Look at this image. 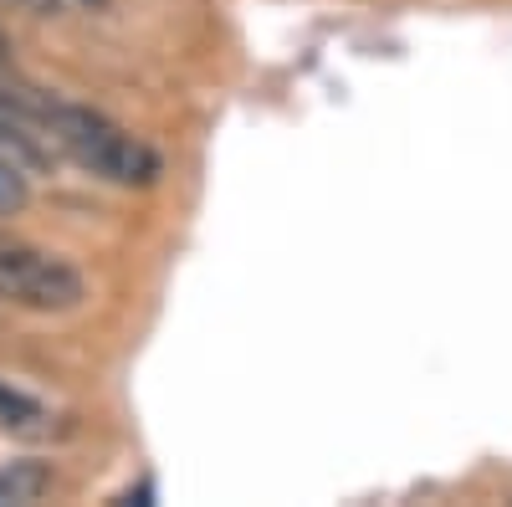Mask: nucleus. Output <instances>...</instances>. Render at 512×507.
<instances>
[{"label": "nucleus", "mask_w": 512, "mask_h": 507, "mask_svg": "<svg viewBox=\"0 0 512 507\" xmlns=\"http://www.w3.org/2000/svg\"><path fill=\"white\" fill-rule=\"evenodd\" d=\"M0 67H11V41H6V31H0Z\"/></svg>", "instance_id": "obj_7"}, {"label": "nucleus", "mask_w": 512, "mask_h": 507, "mask_svg": "<svg viewBox=\"0 0 512 507\" xmlns=\"http://www.w3.org/2000/svg\"><path fill=\"white\" fill-rule=\"evenodd\" d=\"M21 103L36 118V129L47 134V144L62 149L77 169H88V175L123 185V190H144L164 175V159L139 134H128L123 123H113L108 113L67 103V98L31 93V88H21Z\"/></svg>", "instance_id": "obj_1"}, {"label": "nucleus", "mask_w": 512, "mask_h": 507, "mask_svg": "<svg viewBox=\"0 0 512 507\" xmlns=\"http://www.w3.org/2000/svg\"><path fill=\"white\" fill-rule=\"evenodd\" d=\"M47 487H52V467H41V461H6L0 467V507L41 502Z\"/></svg>", "instance_id": "obj_3"}, {"label": "nucleus", "mask_w": 512, "mask_h": 507, "mask_svg": "<svg viewBox=\"0 0 512 507\" xmlns=\"http://www.w3.org/2000/svg\"><path fill=\"white\" fill-rule=\"evenodd\" d=\"M67 6H82V11H108L113 0H67Z\"/></svg>", "instance_id": "obj_6"}, {"label": "nucleus", "mask_w": 512, "mask_h": 507, "mask_svg": "<svg viewBox=\"0 0 512 507\" xmlns=\"http://www.w3.org/2000/svg\"><path fill=\"white\" fill-rule=\"evenodd\" d=\"M0 426L6 431H47V405L0 379Z\"/></svg>", "instance_id": "obj_4"}, {"label": "nucleus", "mask_w": 512, "mask_h": 507, "mask_svg": "<svg viewBox=\"0 0 512 507\" xmlns=\"http://www.w3.org/2000/svg\"><path fill=\"white\" fill-rule=\"evenodd\" d=\"M31 200V185H26V169L0 159V216H16V210Z\"/></svg>", "instance_id": "obj_5"}, {"label": "nucleus", "mask_w": 512, "mask_h": 507, "mask_svg": "<svg viewBox=\"0 0 512 507\" xmlns=\"http://www.w3.org/2000/svg\"><path fill=\"white\" fill-rule=\"evenodd\" d=\"M0 303L26 313H72L88 303L82 272L52 251L36 246H0Z\"/></svg>", "instance_id": "obj_2"}]
</instances>
